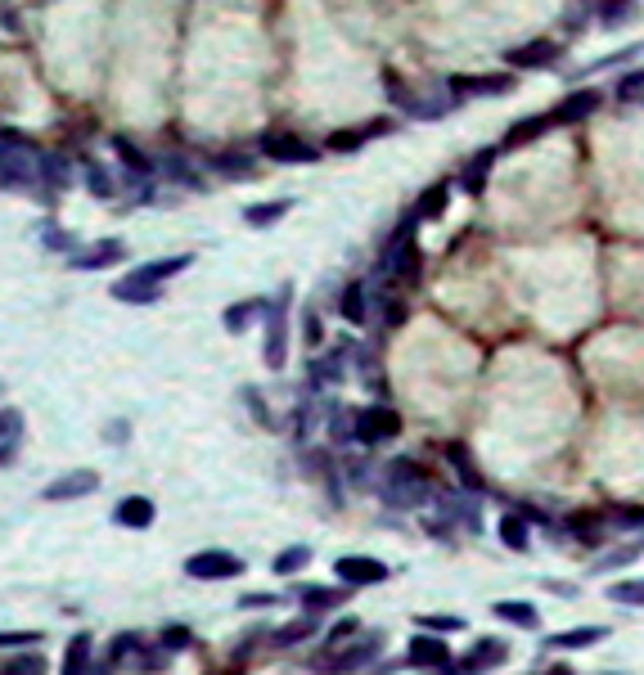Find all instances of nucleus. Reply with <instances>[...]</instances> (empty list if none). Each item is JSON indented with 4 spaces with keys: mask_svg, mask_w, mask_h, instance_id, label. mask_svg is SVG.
Segmentation results:
<instances>
[{
    "mask_svg": "<svg viewBox=\"0 0 644 675\" xmlns=\"http://www.w3.org/2000/svg\"><path fill=\"white\" fill-rule=\"evenodd\" d=\"M356 630H361V621H356V617H343V621H338V626L325 635V648H334V644H343V639H352Z\"/></svg>",
    "mask_w": 644,
    "mask_h": 675,
    "instance_id": "3c124183",
    "label": "nucleus"
},
{
    "mask_svg": "<svg viewBox=\"0 0 644 675\" xmlns=\"http://www.w3.org/2000/svg\"><path fill=\"white\" fill-rule=\"evenodd\" d=\"M298 599H302V608L325 612V608H338V603H347V590H325V585H298Z\"/></svg>",
    "mask_w": 644,
    "mask_h": 675,
    "instance_id": "c9c22d12",
    "label": "nucleus"
},
{
    "mask_svg": "<svg viewBox=\"0 0 644 675\" xmlns=\"http://www.w3.org/2000/svg\"><path fill=\"white\" fill-rule=\"evenodd\" d=\"M563 59V41L559 36H527V41L509 45L505 50V68L509 72H545Z\"/></svg>",
    "mask_w": 644,
    "mask_h": 675,
    "instance_id": "423d86ee",
    "label": "nucleus"
},
{
    "mask_svg": "<svg viewBox=\"0 0 644 675\" xmlns=\"http://www.w3.org/2000/svg\"><path fill=\"white\" fill-rule=\"evenodd\" d=\"M289 306H293V288L284 284L280 293L271 297V311H266V342H262L266 369L289 365Z\"/></svg>",
    "mask_w": 644,
    "mask_h": 675,
    "instance_id": "20e7f679",
    "label": "nucleus"
},
{
    "mask_svg": "<svg viewBox=\"0 0 644 675\" xmlns=\"http://www.w3.org/2000/svg\"><path fill=\"white\" fill-rule=\"evenodd\" d=\"M113 522H118V527H131V531L154 527V500L127 495V500H118V509H113Z\"/></svg>",
    "mask_w": 644,
    "mask_h": 675,
    "instance_id": "b1692460",
    "label": "nucleus"
},
{
    "mask_svg": "<svg viewBox=\"0 0 644 675\" xmlns=\"http://www.w3.org/2000/svg\"><path fill=\"white\" fill-rule=\"evenodd\" d=\"M496 536L505 540V549H518V554L532 545V527H527L523 513H505V518H500V527H496Z\"/></svg>",
    "mask_w": 644,
    "mask_h": 675,
    "instance_id": "72a5a7b5",
    "label": "nucleus"
},
{
    "mask_svg": "<svg viewBox=\"0 0 644 675\" xmlns=\"http://www.w3.org/2000/svg\"><path fill=\"white\" fill-rule=\"evenodd\" d=\"M113 149H118V158L127 162V167H136V176H149V158L131 140H113Z\"/></svg>",
    "mask_w": 644,
    "mask_h": 675,
    "instance_id": "a18cd8bd",
    "label": "nucleus"
},
{
    "mask_svg": "<svg viewBox=\"0 0 644 675\" xmlns=\"http://www.w3.org/2000/svg\"><path fill=\"white\" fill-rule=\"evenodd\" d=\"M271 603H280V594H248L239 608H271Z\"/></svg>",
    "mask_w": 644,
    "mask_h": 675,
    "instance_id": "4d7b16f0",
    "label": "nucleus"
},
{
    "mask_svg": "<svg viewBox=\"0 0 644 675\" xmlns=\"http://www.w3.org/2000/svg\"><path fill=\"white\" fill-rule=\"evenodd\" d=\"M491 612H496L500 621H509V626H518V630H541V612H536L527 599H500V603H491Z\"/></svg>",
    "mask_w": 644,
    "mask_h": 675,
    "instance_id": "a878e982",
    "label": "nucleus"
},
{
    "mask_svg": "<svg viewBox=\"0 0 644 675\" xmlns=\"http://www.w3.org/2000/svg\"><path fill=\"white\" fill-rule=\"evenodd\" d=\"M271 311V302L266 297H244V302H235V306H226V333H244V329H253V320L257 315H266Z\"/></svg>",
    "mask_w": 644,
    "mask_h": 675,
    "instance_id": "393cba45",
    "label": "nucleus"
},
{
    "mask_svg": "<svg viewBox=\"0 0 644 675\" xmlns=\"http://www.w3.org/2000/svg\"><path fill=\"white\" fill-rule=\"evenodd\" d=\"M0 675H46V657L28 653V657H14V662L0 666Z\"/></svg>",
    "mask_w": 644,
    "mask_h": 675,
    "instance_id": "37998d69",
    "label": "nucleus"
},
{
    "mask_svg": "<svg viewBox=\"0 0 644 675\" xmlns=\"http://www.w3.org/2000/svg\"><path fill=\"white\" fill-rule=\"evenodd\" d=\"M41 630H0V648H23V644H41Z\"/></svg>",
    "mask_w": 644,
    "mask_h": 675,
    "instance_id": "8fccbe9b",
    "label": "nucleus"
},
{
    "mask_svg": "<svg viewBox=\"0 0 644 675\" xmlns=\"http://www.w3.org/2000/svg\"><path fill=\"white\" fill-rule=\"evenodd\" d=\"M347 351H352V342H338L334 351H325V356L307 360V383L311 387H334L347 378Z\"/></svg>",
    "mask_w": 644,
    "mask_h": 675,
    "instance_id": "4468645a",
    "label": "nucleus"
},
{
    "mask_svg": "<svg viewBox=\"0 0 644 675\" xmlns=\"http://www.w3.org/2000/svg\"><path fill=\"white\" fill-rule=\"evenodd\" d=\"M451 108H460V104H455V99L446 95V90H442V95H433V99L415 95V104L406 108V117H410V122H442V117L451 113Z\"/></svg>",
    "mask_w": 644,
    "mask_h": 675,
    "instance_id": "2f4dec72",
    "label": "nucleus"
},
{
    "mask_svg": "<svg viewBox=\"0 0 644 675\" xmlns=\"http://www.w3.org/2000/svg\"><path fill=\"white\" fill-rule=\"evenodd\" d=\"M451 198H455L451 180H433L428 189H419V198H415V207H410V212H415L419 221H442V216L451 212Z\"/></svg>",
    "mask_w": 644,
    "mask_h": 675,
    "instance_id": "6ab92c4d",
    "label": "nucleus"
},
{
    "mask_svg": "<svg viewBox=\"0 0 644 675\" xmlns=\"http://www.w3.org/2000/svg\"><path fill=\"white\" fill-rule=\"evenodd\" d=\"M433 495V482L415 468V459H392L383 468V504L392 509H419Z\"/></svg>",
    "mask_w": 644,
    "mask_h": 675,
    "instance_id": "f03ea898",
    "label": "nucleus"
},
{
    "mask_svg": "<svg viewBox=\"0 0 644 675\" xmlns=\"http://www.w3.org/2000/svg\"><path fill=\"white\" fill-rule=\"evenodd\" d=\"M46 243H50V248H73V234H64V230H55V225H46Z\"/></svg>",
    "mask_w": 644,
    "mask_h": 675,
    "instance_id": "6e6d98bb",
    "label": "nucleus"
},
{
    "mask_svg": "<svg viewBox=\"0 0 644 675\" xmlns=\"http://www.w3.org/2000/svg\"><path fill=\"white\" fill-rule=\"evenodd\" d=\"M311 563V545H293V549H284V554H275V576H293V572H302V567Z\"/></svg>",
    "mask_w": 644,
    "mask_h": 675,
    "instance_id": "4c0bfd02",
    "label": "nucleus"
},
{
    "mask_svg": "<svg viewBox=\"0 0 644 675\" xmlns=\"http://www.w3.org/2000/svg\"><path fill=\"white\" fill-rule=\"evenodd\" d=\"M91 491H100V473L95 468H73V473H64V477H55V482L41 491V500H82V495H91Z\"/></svg>",
    "mask_w": 644,
    "mask_h": 675,
    "instance_id": "f8f14e48",
    "label": "nucleus"
},
{
    "mask_svg": "<svg viewBox=\"0 0 644 675\" xmlns=\"http://www.w3.org/2000/svg\"><path fill=\"white\" fill-rule=\"evenodd\" d=\"M163 648H167V653H181V648H190V630H185V626H167L163 630Z\"/></svg>",
    "mask_w": 644,
    "mask_h": 675,
    "instance_id": "603ef678",
    "label": "nucleus"
},
{
    "mask_svg": "<svg viewBox=\"0 0 644 675\" xmlns=\"http://www.w3.org/2000/svg\"><path fill=\"white\" fill-rule=\"evenodd\" d=\"M599 108H604V90L599 86H577V90H568L550 113H554V122L559 126H577V122H586V117H595Z\"/></svg>",
    "mask_w": 644,
    "mask_h": 675,
    "instance_id": "9b49d317",
    "label": "nucleus"
},
{
    "mask_svg": "<svg viewBox=\"0 0 644 675\" xmlns=\"http://www.w3.org/2000/svg\"><path fill=\"white\" fill-rule=\"evenodd\" d=\"M415 626H428V630H464V617H415Z\"/></svg>",
    "mask_w": 644,
    "mask_h": 675,
    "instance_id": "5fc2aeb1",
    "label": "nucleus"
},
{
    "mask_svg": "<svg viewBox=\"0 0 644 675\" xmlns=\"http://www.w3.org/2000/svg\"><path fill=\"white\" fill-rule=\"evenodd\" d=\"M518 77L514 72H451L442 81V90L455 99V104H469V99H496V95H514Z\"/></svg>",
    "mask_w": 644,
    "mask_h": 675,
    "instance_id": "7ed1b4c3",
    "label": "nucleus"
},
{
    "mask_svg": "<svg viewBox=\"0 0 644 675\" xmlns=\"http://www.w3.org/2000/svg\"><path fill=\"white\" fill-rule=\"evenodd\" d=\"M401 437V414L392 405H365L356 410V441L361 446H383V441Z\"/></svg>",
    "mask_w": 644,
    "mask_h": 675,
    "instance_id": "0eeeda50",
    "label": "nucleus"
},
{
    "mask_svg": "<svg viewBox=\"0 0 644 675\" xmlns=\"http://www.w3.org/2000/svg\"><path fill=\"white\" fill-rule=\"evenodd\" d=\"M289 212H293V198H271V203L244 207V221L253 225V230H271V225H280Z\"/></svg>",
    "mask_w": 644,
    "mask_h": 675,
    "instance_id": "cd10ccee",
    "label": "nucleus"
},
{
    "mask_svg": "<svg viewBox=\"0 0 644 675\" xmlns=\"http://www.w3.org/2000/svg\"><path fill=\"white\" fill-rule=\"evenodd\" d=\"M302 342H307V347H320V342H325V324H320L316 311H302Z\"/></svg>",
    "mask_w": 644,
    "mask_h": 675,
    "instance_id": "09e8293b",
    "label": "nucleus"
},
{
    "mask_svg": "<svg viewBox=\"0 0 644 675\" xmlns=\"http://www.w3.org/2000/svg\"><path fill=\"white\" fill-rule=\"evenodd\" d=\"M109 293H113V302L149 306V302H158V297H163V288H158V284H145V279H136V275H127V279H118Z\"/></svg>",
    "mask_w": 644,
    "mask_h": 675,
    "instance_id": "c756f323",
    "label": "nucleus"
},
{
    "mask_svg": "<svg viewBox=\"0 0 644 675\" xmlns=\"http://www.w3.org/2000/svg\"><path fill=\"white\" fill-rule=\"evenodd\" d=\"M608 639L604 626H577V630H559V635H545V648H590Z\"/></svg>",
    "mask_w": 644,
    "mask_h": 675,
    "instance_id": "473e14b6",
    "label": "nucleus"
},
{
    "mask_svg": "<svg viewBox=\"0 0 644 675\" xmlns=\"http://www.w3.org/2000/svg\"><path fill=\"white\" fill-rule=\"evenodd\" d=\"M338 311H343L347 324L370 320V284H365V279H347L343 293H338Z\"/></svg>",
    "mask_w": 644,
    "mask_h": 675,
    "instance_id": "5701e85b",
    "label": "nucleus"
},
{
    "mask_svg": "<svg viewBox=\"0 0 644 675\" xmlns=\"http://www.w3.org/2000/svg\"><path fill=\"white\" fill-rule=\"evenodd\" d=\"M86 189H91L95 198H113V194H118V185H113L109 167H100V162H86Z\"/></svg>",
    "mask_w": 644,
    "mask_h": 675,
    "instance_id": "58836bf2",
    "label": "nucleus"
},
{
    "mask_svg": "<svg viewBox=\"0 0 644 675\" xmlns=\"http://www.w3.org/2000/svg\"><path fill=\"white\" fill-rule=\"evenodd\" d=\"M329 437H334V446H347V441H356V410H352V414L334 410V419H329Z\"/></svg>",
    "mask_w": 644,
    "mask_h": 675,
    "instance_id": "79ce46f5",
    "label": "nucleus"
},
{
    "mask_svg": "<svg viewBox=\"0 0 644 675\" xmlns=\"http://www.w3.org/2000/svg\"><path fill=\"white\" fill-rule=\"evenodd\" d=\"M41 176L50 180V189H64L68 185V162L59 158V153H46V171Z\"/></svg>",
    "mask_w": 644,
    "mask_h": 675,
    "instance_id": "de8ad7c7",
    "label": "nucleus"
},
{
    "mask_svg": "<svg viewBox=\"0 0 644 675\" xmlns=\"http://www.w3.org/2000/svg\"><path fill=\"white\" fill-rule=\"evenodd\" d=\"M446 455H451V464L460 468V477H464V486H469V491H482V486H487L478 473H473V464H469V455H464V446H446Z\"/></svg>",
    "mask_w": 644,
    "mask_h": 675,
    "instance_id": "c03bdc74",
    "label": "nucleus"
},
{
    "mask_svg": "<svg viewBox=\"0 0 644 675\" xmlns=\"http://www.w3.org/2000/svg\"><path fill=\"white\" fill-rule=\"evenodd\" d=\"M122 257H127L122 239H100V243H91V248L73 252V270H104V266H118Z\"/></svg>",
    "mask_w": 644,
    "mask_h": 675,
    "instance_id": "412c9836",
    "label": "nucleus"
},
{
    "mask_svg": "<svg viewBox=\"0 0 644 675\" xmlns=\"http://www.w3.org/2000/svg\"><path fill=\"white\" fill-rule=\"evenodd\" d=\"M613 99L622 108H644V63H635L631 72H622V77H617Z\"/></svg>",
    "mask_w": 644,
    "mask_h": 675,
    "instance_id": "7c9ffc66",
    "label": "nucleus"
},
{
    "mask_svg": "<svg viewBox=\"0 0 644 675\" xmlns=\"http://www.w3.org/2000/svg\"><path fill=\"white\" fill-rule=\"evenodd\" d=\"M599 32H622V27L640 23V0H590Z\"/></svg>",
    "mask_w": 644,
    "mask_h": 675,
    "instance_id": "2eb2a0df",
    "label": "nucleus"
},
{
    "mask_svg": "<svg viewBox=\"0 0 644 675\" xmlns=\"http://www.w3.org/2000/svg\"><path fill=\"white\" fill-rule=\"evenodd\" d=\"M379 639L383 635H365L356 639V644L347 648H320L316 657H311V671L316 675H347V671H361V666H370L374 657H379Z\"/></svg>",
    "mask_w": 644,
    "mask_h": 675,
    "instance_id": "39448f33",
    "label": "nucleus"
},
{
    "mask_svg": "<svg viewBox=\"0 0 644 675\" xmlns=\"http://www.w3.org/2000/svg\"><path fill=\"white\" fill-rule=\"evenodd\" d=\"M500 153H505L500 144H482L478 153H469V162H464L460 176H455L460 194H469V198H482V194H487V180H491V171H496Z\"/></svg>",
    "mask_w": 644,
    "mask_h": 675,
    "instance_id": "9d476101",
    "label": "nucleus"
},
{
    "mask_svg": "<svg viewBox=\"0 0 644 675\" xmlns=\"http://www.w3.org/2000/svg\"><path fill=\"white\" fill-rule=\"evenodd\" d=\"M608 522H613V527H640L644 531V509H613Z\"/></svg>",
    "mask_w": 644,
    "mask_h": 675,
    "instance_id": "864d4df0",
    "label": "nucleus"
},
{
    "mask_svg": "<svg viewBox=\"0 0 644 675\" xmlns=\"http://www.w3.org/2000/svg\"><path fill=\"white\" fill-rule=\"evenodd\" d=\"M262 158L280 162V167H307V162L320 158V144L302 140V135H284V131H271L262 140Z\"/></svg>",
    "mask_w": 644,
    "mask_h": 675,
    "instance_id": "6e6552de",
    "label": "nucleus"
},
{
    "mask_svg": "<svg viewBox=\"0 0 644 675\" xmlns=\"http://www.w3.org/2000/svg\"><path fill=\"white\" fill-rule=\"evenodd\" d=\"M23 437V414L19 410H0V446Z\"/></svg>",
    "mask_w": 644,
    "mask_h": 675,
    "instance_id": "49530a36",
    "label": "nucleus"
},
{
    "mask_svg": "<svg viewBox=\"0 0 644 675\" xmlns=\"http://www.w3.org/2000/svg\"><path fill=\"white\" fill-rule=\"evenodd\" d=\"M644 554V540H631V545H622L617 554H608V558H599L595 563V576L599 572H613V567H626V563H635V558Z\"/></svg>",
    "mask_w": 644,
    "mask_h": 675,
    "instance_id": "a19ab883",
    "label": "nucleus"
},
{
    "mask_svg": "<svg viewBox=\"0 0 644 675\" xmlns=\"http://www.w3.org/2000/svg\"><path fill=\"white\" fill-rule=\"evenodd\" d=\"M334 576H343L347 585H379V581H388V563L365 558V554H343L334 563Z\"/></svg>",
    "mask_w": 644,
    "mask_h": 675,
    "instance_id": "f3484780",
    "label": "nucleus"
},
{
    "mask_svg": "<svg viewBox=\"0 0 644 675\" xmlns=\"http://www.w3.org/2000/svg\"><path fill=\"white\" fill-rule=\"evenodd\" d=\"M14 450H19V441H5V446H0V464H10Z\"/></svg>",
    "mask_w": 644,
    "mask_h": 675,
    "instance_id": "13d9d810",
    "label": "nucleus"
},
{
    "mask_svg": "<svg viewBox=\"0 0 644 675\" xmlns=\"http://www.w3.org/2000/svg\"><path fill=\"white\" fill-rule=\"evenodd\" d=\"M554 113H532V117H518V122H509V131L500 135V149L505 153H514V149H523V144H536L541 135H550L554 131Z\"/></svg>",
    "mask_w": 644,
    "mask_h": 675,
    "instance_id": "ddd939ff",
    "label": "nucleus"
},
{
    "mask_svg": "<svg viewBox=\"0 0 644 675\" xmlns=\"http://www.w3.org/2000/svg\"><path fill=\"white\" fill-rule=\"evenodd\" d=\"M644 54V41H635V45H622V50H613V54H604V59H590L586 68H577L572 77H599V72H608V68H635V59Z\"/></svg>",
    "mask_w": 644,
    "mask_h": 675,
    "instance_id": "bb28decb",
    "label": "nucleus"
},
{
    "mask_svg": "<svg viewBox=\"0 0 644 675\" xmlns=\"http://www.w3.org/2000/svg\"><path fill=\"white\" fill-rule=\"evenodd\" d=\"M550 675H572V671H563V666H559V671H550Z\"/></svg>",
    "mask_w": 644,
    "mask_h": 675,
    "instance_id": "bf43d9fd",
    "label": "nucleus"
},
{
    "mask_svg": "<svg viewBox=\"0 0 644 675\" xmlns=\"http://www.w3.org/2000/svg\"><path fill=\"white\" fill-rule=\"evenodd\" d=\"M46 171V153L19 131H0V180L10 189H32Z\"/></svg>",
    "mask_w": 644,
    "mask_h": 675,
    "instance_id": "f257e3e1",
    "label": "nucleus"
},
{
    "mask_svg": "<svg viewBox=\"0 0 644 675\" xmlns=\"http://www.w3.org/2000/svg\"><path fill=\"white\" fill-rule=\"evenodd\" d=\"M194 266V252H176V257H158V261H145V266H136L131 275L145 279V284H167V279L185 275V270Z\"/></svg>",
    "mask_w": 644,
    "mask_h": 675,
    "instance_id": "4be33fe9",
    "label": "nucleus"
},
{
    "mask_svg": "<svg viewBox=\"0 0 644 675\" xmlns=\"http://www.w3.org/2000/svg\"><path fill=\"white\" fill-rule=\"evenodd\" d=\"M392 117H374V122H365V126H352V131H334L325 140V149L329 153H356V149H365V140H379V135H388L392 131Z\"/></svg>",
    "mask_w": 644,
    "mask_h": 675,
    "instance_id": "dca6fc26",
    "label": "nucleus"
},
{
    "mask_svg": "<svg viewBox=\"0 0 644 675\" xmlns=\"http://www.w3.org/2000/svg\"><path fill=\"white\" fill-rule=\"evenodd\" d=\"M86 666H91V635H73V639H68L64 671H59V675H86Z\"/></svg>",
    "mask_w": 644,
    "mask_h": 675,
    "instance_id": "e433bc0d",
    "label": "nucleus"
},
{
    "mask_svg": "<svg viewBox=\"0 0 644 675\" xmlns=\"http://www.w3.org/2000/svg\"><path fill=\"white\" fill-rule=\"evenodd\" d=\"M212 167H217L221 171V176H253V171H257V158H253V153H244V149H226V153H217V158H212Z\"/></svg>",
    "mask_w": 644,
    "mask_h": 675,
    "instance_id": "f704fd0d",
    "label": "nucleus"
},
{
    "mask_svg": "<svg viewBox=\"0 0 644 675\" xmlns=\"http://www.w3.org/2000/svg\"><path fill=\"white\" fill-rule=\"evenodd\" d=\"M185 576H194V581H230V576H244V558L226 554V549H203V554L185 558Z\"/></svg>",
    "mask_w": 644,
    "mask_h": 675,
    "instance_id": "1a4fd4ad",
    "label": "nucleus"
},
{
    "mask_svg": "<svg viewBox=\"0 0 644 675\" xmlns=\"http://www.w3.org/2000/svg\"><path fill=\"white\" fill-rule=\"evenodd\" d=\"M316 630H320V612H311V608H307L298 621H289V626H280V630H275V639H271V644H275V648L307 644V639L316 635Z\"/></svg>",
    "mask_w": 644,
    "mask_h": 675,
    "instance_id": "c85d7f7f",
    "label": "nucleus"
},
{
    "mask_svg": "<svg viewBox=\"0 0 644 675\" xmlns=\"http://www.w3.org/2000/svg\"><path fill=\"white\" fill-rule=\"evenodd\" d=\"M505 662H509V644H505V639H478V644H473V653L464 657V662L446 666V671L482 675V671H491V666H505Z\"/></svg>",
    "mask_w": 644,
    "mask_h": 675,
    "instance_id": "a211bd4d",
    "label": "nucleus"
},
{
    "mask_svg": "<svg viewBox=\"0 0 644 675\" xmlns=\"http://www.w3.org/2000/svg\"><path fill=\"white\" fill-rule=\"evenodd\" d=\"M608 599H613V603H631V608H644V581H640V576H631V581L608 585Z\"/></svg>",
    "mask_w": 644,
    "mask_h": 675,
    "instance_id": "ea45409f",
    "label": "nucleus"
},
{
    "mask_svg": "<svg viewBox=\"0 0 644 675\" xmlns=\"http://www.w3.org/2000/svg\"><path fill=\"white\" fill-rule=\"evenodd\" d=\"M406 662L419 666V671H446V666H451V648H446L442 639H433V635H415L410 639Z\"/></svg>",
    "mask_w": 644,
    "mask_h": 675,
    "instance_id": "aec40b11",
    "label": "nucleus"
}]
</instances>
